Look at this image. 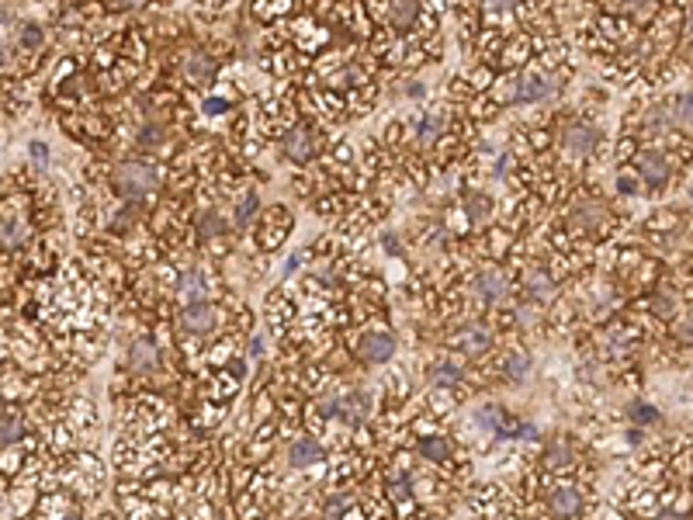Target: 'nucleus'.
<instances>
[{"instance_id":"f257e3e1","label":"nucleus","mask_w":693,"mask_h":520,"mask_svg":"<svg viewBox=\"0 0 693 520\" xmlns=\"http://www.w3.org/2000/svg\"><path fill=\"white\" fill-rule=\"evenodd\" d=\"M115 187H118V194H125V198H142V194H149V191H156V170L153 167H146V163H122L118 170H115Z\"/></svg>"},{"instance_id":"f03ea898","label":"nucleus","mask_w":693,"mask_h":520,"mask_svg":"<svg viewBox=\"0 0 693 520\" xmlns=\"http://www.w3.org/2000/svg\"><path fill=\"white\" fill-rule=\"evenodd\" d=\"M555 94V80L551 77H541V73H527V77H520L517 80V101L520 104H527V101H544V98H551Z\"/></svg>"},{"instance_id":"7ed1b4c3","label":"nucleus","mask_w":693,"mask_h":520,"mask_svg":"<svg viewBox=\"0 0 693 520\" xmlns=\"http://www.w3.org/2000/svg\"><path fill=\"white\" fill-rule=\"evenodd\" d=\"M638 174H641V180L648 184V187H662L665 184V177H669V167H665V160L658 156V153H641L638 156Z\"/></svg>"},{"instance_id":"20e7f679","label":"nucleus","mask_w":693,"mask_h":520,"mask_svg":"<svg viewBox=\"0 0 693 520\" xmlns=\"http://www.w3.org/2000/svg\"><path fill=\"white\" fill-rule=\"evenodd\" d=\"M180 326H184L187 333H208V330L215 326V309L205 306V302L187 306V309L180 313Z\"/></svg>"},{"instance_id":"39448f33","label":"nucleus","mask_w":693,"mask_h":520,"mask_svg":"<svg viewBox=\"0 0 693 520\" xmlns=\"http://www.w3.org/2000/svg\"><path fill=\"white\" fill-rule=\"evenodd\" d=\"M596 129H589V125H572L569 132H565V149L572 153V156H586V153H593L596 149Z\"/></svg>"},{"instance_id":"423d86ee","label":"nucleus","mask_w":693,"mask_h":520,"mask_svg":"<svg viewBox=\"0 0 693 520\" xmlns=\"http://www.w3.org/2000/svg\"><path fill=\"white\" fill-rule=\"evenodd\" d=\"M486 344H489V337H486V330L482 326H461L454 337H450V347H457V351H465V354H479V351H486Z\"/></svg>"},{"instance_id":"0eeeda50","label":"nucleus","mask_w":693,"mask_h":520,"mask_svg":"<svg viewBox=\"0 0 693 520\" xmlns=\"http://www.w3.org/2000/svg\"><path fill=\"white\" fill-rule=\"evenodd\" d=\"M361 354L368 358V361H388L392 354H395V340L388 337V333H368L364 340H361Z\"/></svg>"},{"instance_id":"6e6552de","label":"nucleus","mask_w":693,"mask_h":520,"mask_svg":"<svg viewBox=\"0 0 693 520\" xmlns=\"http://www.w3.org/2000/svg\"><path fill=\"white\" fill-rule=\"evenodd\" d=\"M579 506H582V496L576 492V489H569V485H562V489H555L551 492V499H548V510L555 513V517H576L579 513Z\"/></svg>"},{"instance_id":"1a4fd4ad","label":"nucleus","mask_w":693,"mask_h":520,"mask_svg":"<svg viewBox=\"0 0 693 520\" xmlns=\"http://www.w3.org/2000/svg\"><path fill=\"white\" fill-rule=\"evenodd\" d=\"M312 149H316V139H312V132H305V129H295V132L288 136V142H285V153H288L295 163H305V160L312 156Z\"/></svg>"},{"instance_id":"9d476101","label":"nucleus","mask_w":693,"mask_h":520,"mask_svg":"<svg viewBox=\"0 0 693 520\" xmlns=\"http://www.w3.org/2000/svg\"><path fill=\"white\" fill-rule=\"evenodd\" d=\"M475 288H479V295L486 299V302H503L506 299V278L500 275V271H486L479 281H475Z\"/></svg>"},{"instance_id":"9b49d317","label":"nucleus","mask_w":693,"mask_h":520,"mask_svg":"<svg viewBox=\"0 0 693 520\" xmlns=\"http://www.w3.org/2000/svg\"><path fill=\"white\" fill-rule=\"evenodd\" d=\"M184 73H187L194 84H205V80H211V77H215V63H211L205 53H191V56H187V63H184Z\"/></svg>"},{"instance_id":"f8f14e48","label":"nucleus","mask_w":693,"mask_h":520,"mask_svg":"<svg viewBox=\"0 0 693 520\" xmlns=\"http://www.w3.org/2000/svg\"><path fill=\"white\" fill-rule=\"evenodd\" d=\"M319 454H323V447L312 440V437H302V440H295L292 444V465L295 468H305V465H312V461H319Z\"/></svg>"},{"instance_id":"ddd939ff","label":"nucleus","mask_w":693,"mask_h":520,"mask_svg":"<svg viewBox=\"0 0 693 520\" xmlns=\"http://www.w3.org/2000/svg\"><path fill=\"white\" fill-rule=\"evenodd\" d=\"M180 295H184L191 306H198V302L208 295V285H205V278H201L198 271H187V275L180 278Z\"/></svg>"},{"instance_id":"4468645a","label":"nucleus","mask_w":693,"mask_h":520,"mask_svg":"<svg viewBox=\"0 0 693 520\" xmlns=\"http://www.w3.org/2000/svg\"><path fill=\"white\" fill-rule=\"evenodd\" d=\"M672 122H676L679 129L693 132V91L683 94V98H676V104H672Z\"/></svg>"},{"instance_id":"2eb2a0df","label":"nucleus","mask_w":693,"mask_h":520,"mask_svg":"<svg viewBox=\"0 0 693 520\" xmlns=\"http://www.w3.org/2000/svg\"><path fill=\"white\" fill-rule=\"evenodd\" d=\"M416 18V0H395L392 4V25L395 28H409Z\"/></svg>"},{"instance_id":"dca6fc26","label":"nucleus","mask_w":693,"mask_h":520,"mask_svg":"<svg viewBox=\"0 0 693 520\" xmlns=\"http://www.w3.org/2000/svg\"><path fill=\"white\" fill-rule=\"evenodd\" d=\"M340 413H343L347 423H361L364 413H368V399H364V396H350V399L340 406Z\"/></svg>"},{"instance_id":"f3484780","label":"nucleus","mask_w":693,"mask_h":520,"mask_svg":"<svg viewBox=\"0 0 693 520\" xmlns=\"http://www.w3.org/2000/svg\"><path fill=\"white\" fill-rule=\"evenodd\" d=\"M132 364H135L139 371H153V368L160 364V358H156V351H153V347L139 344V347L132 351Z\"/></svg>"},{"instance_id":"a211bd4d","label":"nucleus","mask_w":693,"mask_h":520,"mask_svg":"<svg viewBox=\"0 0 693 520\" xmlns=\"http://www.w3.org/2000/svg\"><path fill=\"white\" fill-rule=\"evenodd\" d=\"M419 451H423L426 458H433V461H444V458L450 454V451H447V444H444L440 437H430V440H423V444H419Z\"/></svg>"},{"instance_id":"6ab92c4d","label":"nucleus","mask_w":693,"mask_h":520,"mask_svg":"<svg viewBox=\"0 0 693 520\" xmlns=\"http://www.w3.org/2000/svg\"><path fill=\"white\" fill-rule=\"evenodd\" d=\"M416 132H419V142H430V139H437V132H440V122H437L433 115H426V118H419Z\"/></svg>"},{"instance_id":"aec40b11","label":"nucleus","mask_w":693,"mask_h":520,"mask_svg":"<svg viewBox=\"0 0 693 520\" xmlns=\"http://www.w3.org/2000/svg\"><path fill=\"white\" fill-rule=\"evenodd\" d=\"M551 292H555V288H551V278H548V275H534V278H531V295H534V299H551Z\"/></svg>"},{"instance_id":"412c9836","label":"nucleus","mask_w":693,"mask_h":520,"mask_svg":"<svg viewBox=\"0 0 693 520\" xmlns=\"http://www.w3.org/2000/svg\"><path fill=\"white\" fill-rule=\"evenodd\" d=\"M489 205H493L489 198L472 194V198H468V215H472V219H482V215H489Z\"/></svg>"},{"instance_id":"4be33fe9","label":"nucleus","mask_w":693,"mask_h":520,"mask_svg":"<svg viewBox=\"0 0 693 520\" xmlns=\"http://www.w3.org/2000/svg\"><path fill=\"white\" fill-rule=\"evenodd\" d=\"M21 239H25L21 225H18V222H11V219H4V243H8V246H15V243H21Z\"/></svg>"},{"instance_id":"5701e85b","label":"nucleus","mask_w":693,"mask_h":520,"mask_svg":"<svg viewBox=\"0 0 693 520\" xmlns=\"http://www.w3.org/2000/svg\"><path fill=\"white\" fill-rule=\"evenodd\" d=\"M254 212H257V194H247V198H243V205H240V212H236V222L243 225V222H247Z\"/></svg>"},{"instance_id":"b1692460","label":"nucleus","mask_w":693,"mask_h":520,"mask_svg":"<svg viewBox=\"0 0 693 520\" xmlns=\"http://www.w3.org/2000/svg\"><path fill=\"white\" fill-rule=\"evenodd\" d=\"M430 378H433V382H440V385H450V382H457V371H454V368H447V364H440V368H433V371H430Z\"/></svg>"},{"instance_id":"393cba45","label":"nucleus","mask_w":693,"mask_h":520,"mask_svg":"<svg viewBox=\"0 0 693 520\" xmlns=\"http://www.w3.org/2000/svg\"><path fill=\"white\" fill-rule=\"evenodd\" d=\"M18 434H21L18 416H4V444H8V447H11V440H18Z\"/></svg>"},{"instance_id":"a878e982","label":"nucleus","mask_w":693,"mask_h":520,"mask_svg":"<svg viewBox=\"0 0 693 520\" xmlns=\"http://www.w3.org/2000/svg\"><path fill=\"white\" fill-rule=\"evenodd\" d=\"M576 215H579L586 225H596V222H600V208H593L589 201H586V205H579V212H576Z\"/></svg>"},{"instance_id":"bb28decb","label":"nucleus","mask_w":693,"mask_h":520,"mask_svg":"<svg viewBox=\"0 0 693 520\" xmlns=\"http://www.w3.org/2000/svg\"><path fill=\"white\" fill-rule=\"evenodd\" d=\"M205 115H222V111H229V104L222 101V98H205Z\"/></svg>"},{"instance_id":"cd10ccee","label":"nucleus","mask_w":693,"mask_h":520,"mask_svg":"<svg viewBox=\"0 0 693 520\" xmlns=\"http://www.w3.org/2000/svg\"><path fill=\"white\" fill-rule=\"evenodd\" d=\"M21 42H25V46H28V49H35V46H39V42H42V32H39V28H35V25H28V28H25V32H21Z\"/></svg>"},{"instance_id":"c85d7f7f","label":"nucleus","mask_w":693,"mask_h":520,"mask_svg":"<svg viewBox=\"0 0 693 520\" xmlns=\"http://www.w3.org/2000/svg\"><path fill=\"white\" fill-rule=\"evenodd\" d=\"M32 160L46 167V160H49V149H46V142H32Z\"/></svg>"},{"instance_id":"c756f323","label":"nucleus","mask_w":693,"mask_h":520,"mask_svg":"<svg viewBox=\"0 0 693 520\" xmlns=\"http://www.w3.org/2000/svg\"><path fill=\"white\" fill-rule=\"evenodd\" d=\"M218 229H222V222H218V215H208V219H205V222H201V232H205V236H215V232H218Z\"/></svg>"},{"instance_id":"7c9ffc66","label":"nucleus","mask_w":693,"mask_h":520,"mask_svg":"<svg viewBox=\"0 0 693 520\" xmlns=\"http://www.w3.org/2000/svg\"><path fill=\"white\" fill-rule=\"evenodd\" d=\"M548 461H551V465H565V461H569L565 447H562V444H551V454H548Z\"/></svg>"},{"instance_id":"2f4dec72","label":"nucleus","mask_w":693,"mask_h":520,"mask_svg":"<svg viewBox=\"0 0 693 520\" xmlns=\"http://www.w3.org/2000/svg\"><path fill=\"white\" fill-rule=\"evenodd\" d=\"M517 0H486V11H513Z\"/></svg>"},{"instance_id":"473e14b6","label":"nucleus","mask_w":693,"mask_h":520,"mask_svg":"<svg viewBox=\"0 0 693 520\" xmlns=\"http://www.w3.org/2000/svg\"><path fill=\"white\" fill-rule=\"evenodd\" d=\"M139 139H142V142H160V139H163V132H160V129H156V125H146V129H142V136H139Z\"/></svg>"},{"instance_id":"72a5a7b5","label":"nucleus","mask_w":693,"mask_h":520,"mask_svg":"<svg viewBox=\"0 0 693 520\" xmlns=\"http://www.w3.org/2000/svg\"><path fill=\"white\" fill-rule=\"evenodd\" d=\"M679 340H686V344H693V316L679 326Z\"/></svg>"},{"instance_id":"f704fd0d","label":"nucleus","mask_w":693,"mask_h":520,"mask_svg":"<svg viewBox=\"0 0 693 520\" xmlns=\"http://www.w3.org/2000/svg\"><path fill=\"white\" fill-rule=\"evenodd\" d=\"M620 8L624 11H641V8H648V0H620Z\"/></svg>"},{"instance_id":"c9c22d12","label":"nucleus","mask_w":693,"mask_h":520,"mask_svg":"<svg viewBox=\"0 0 693 520\" xmlns=\"http://www.w3.org/2000/svg\"><path fill=\"white\" fill-rule=\"evenodd\" d=\"M631 413H634V416H641V420H655V409H645V406H634Z\"/></svg>"},{"instance_id":"e433bc0d","label":"nucleus","mask_w":693,"mask_h":520,"mask_svg":"<svg viewBox=\"0 0 693 520\" xmlns=\"http://www.w3.org/2000/svg\"><path fill=\"white\" fill-rule=\"evenodd\" d=\"M319 413H323V416H333V413H336V402H333V399H326V402L319 406Z\"/></svg>"},{"instance_id":"4c0bfd02","label":"nucleus","mask_w":693,"mask_h":520,"mask_svg":"<svg viewBox=\"0 0 693 520\" xmlns=\"http://www.w3.org/2000/svg\"><path fill=\"white\" fill-rule=\"evenodd\" d=\"M510 368H513V375H517V378H524V361H520V358H517Z\"/></svg>"},{"instance_id":"58836bf2","label":"nucleus","mask_w":693,"mask_h":520,"mask_svg":"<svg viewBox=\"0 0 693 520\" xmlns=\"http://www.w3.org/2000/svg\"><path fill=\"white\" fill-rule=\"evenodd\" d=\"M118 4H122V8H142L146 0H118Z\"/></svg>"},{"instance_id":"ea45409f","label":"nucleus","mask_w":693,"mask_h":520,"mask_svg":"<svg viewBox=\"0 0 693 520\" xmlns=\"http://www.w3.org/2000/svg\"><path fill=\"white\" fill-rule=\"evenodd\" d=\"M658 520H683L679 513H658Z\"/></svg>"},{"instance_id":"a19ab883","label":"nucleus","mask_w":693,"mask_h":520,"mask_svg":"<svg viewBox=\"0 0 693 520\" xmlns=\"http://www.w3.org/2000/svg\"><path fill=\"white\" fill-rule=\"evenodd\" d=\"M66 520H80V517H77V513H73V517H66Z\"/></svg>"},{"instance_id":"79ce46f5","label":"nucleus","mask_w":693,"mask_h":520,"mask_svg":"<svg viewBox=\"0 0 693 520\" xmlns=\"http://www.w3.org/2000/svg\"><path fill=\"white\" fill-rule=\"evenodd\" d=\"M690 32H693V15H690Z\"/></svg>"}]
</instances>
